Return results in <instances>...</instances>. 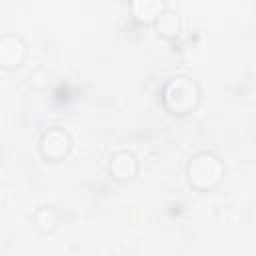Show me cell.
<instances>
[{
    "label": "cell",
    "mask_w": 256,
    "mask_h": 256,
    "mask_svg": "<svg viewBox=\"0 0 256 256\" xmlns=\"http://www.w3.org/2000/svg\"><path fill=\"white\" fill-rule=\"evenodd\" d=\"M160 100L170 114L184 116L200 104V88L188 76H174L164 84Z\"/></svg>",
    "instance_id": "cell-1"
},
{
    "label": "cell",
    "mask_w": 256,
    "mask_h": 256,
    "mask_svg": "<svg viewBox=\"0 0 256 256\" xmlns=\"http://www.w3.org/2000/svg\"><path fill=\"white\" fill-rule=\"evenodd\" d=\"M164 8V0H132V14L140 24H154Z\"/></svg>",
    "instance_id": "cell-6"
},
{
    "label": "cell",
    "mask_w": 256,
    "mask_h": 256,
    "mask_svg": "<svg viewBox=\"0 0 256 256\" xmlns=\"http://www.w3.org/2000/svg\"><path fill=\"white\" fill-rule=\"evenodd\" d=\"M26 56V44L16 34H4L0 38V68L14 70Z\"/></svg>",
    "instance_id": "cell-4"
},
{
    "label": "cell",
    "mask_w": 256,
    "mask_h": 256,
    "mask_svg": "<svg viewBox=\"0 0 256 256\" xmlns=\"http://www.w3.org/2000/svg\"><path fill=\"white\" fill-rule=\"evenodd\" d=\"M226 168L220 160V156H216L214 152H198L190 158L188 166H186V178L188 184L200 192H208L212 188H216L224 176Z\"/></svg>",
    "instance_id": "cell-2"
},
{
    "label": "cell",
    "mask_w": 256,
    "mask_h": 256,
    "mask_svg": "<svg viewBox=\"0 0 256 256\" xmlns=\"http://www.w3.org/2000/svg\"><path fill=\"white\" fill-rule=\"evenodd\" d=\"M32 222H34V228L42 234H52L56 228H58V222H60V214L52 208V206H42L34 212L32 216Z\"/></svg>",
    "instance_id": "cell-7"
},
{
    "label": "cell",
    "mask_w": 256,
    "mask_h": 256,
    "mask_svg": "<svg viewBox=\"0 0 256 256\" xmlns=\"http://www.w3.org/2000/svg\"><path fill=\"white\" fill-rule=\"evenodd\" d=\"M154 26L158 30L160 36L164 38H176L178 32H180V16L168 8H164L160 12V16L154 20Z\"/></svg>",
    "instance_id": "cell-8"
},
{
    "label": "cell",
    "mask_w": 256,
    "mask_h": 256,
    "mask_svg": "<svg viewBox=\"0 0 256 256\" xmlns=\"http://www.w3.org/2000/svg\"><path fill=\"white\" fill-rule=\"evenodd\" d=\"M0 158H2V154H0Z\"/></svg>",
    "instance_id": "cell-9"
},
{
    "label": "cell",
    "mask_w": 256,
    "mask_h": 256,
    "mask_svg": "<svg viewBox=\"0 0 256 256\" xmlns=\"http://www.w3.org/2000/svg\"><path fill=\"white\" fill-rule=\"evenodd\" d=\"M138 174V160L132 152H116L110 160V176L118 182L132 180Z\"/></svg>",
    "instance_id": "cell-5"
},
{
    "label": "cell",
    "mask_w": 256,
    "mask_h": 256,
    "mask_svg": "<svg viewBox=\"0 0 256 256\" xmlns=\"http://www.w3.org/2000/svg\"><path fill=\"white\" fill-rule=\"evenodd\" d=\"M70 148H72V138L60 126L48 128L42 134V138H40V154L48 162H60V160H64L68 156Z\"/></svg>",
    "instance_id": "cell-3"
}]
</instances>
